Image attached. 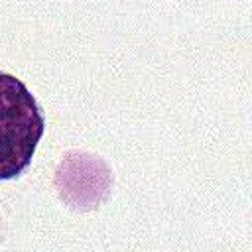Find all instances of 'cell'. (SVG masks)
Returning a JSON list of instances; mask_svg holds the SVG:
<instances>
[{"label": "cell", "instance_id": "1", "mask_svg": "<svg viewBox=\"0 0 252 252\" xmlns=\"http://www.w3.org/2000/svg\"><path fill=\"white\" fill-rule=\"evenodd\" d=\"M45 116L30 89L0 71V181L20 177L32 163Z\"/></svg>", "mask_w": 252, "mask_h": 252}]
</instances>
